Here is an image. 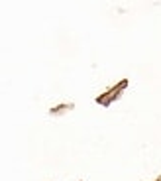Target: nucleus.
<instances>
[]
</instances>
